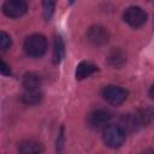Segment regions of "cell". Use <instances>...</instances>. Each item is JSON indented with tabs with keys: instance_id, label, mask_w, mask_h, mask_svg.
<instances>
[{
	"instance_id": "cell-17",
	"label": "cell",
	"mask_w": 154,
	"mask_h": 154,
	"mask_svg": "<svg viewBox=\"0 0 154 154\" xmlns=\"http://www.w3.org/2000/svg\"><path fill=\"white\" fill-rule=\"evenodd\" d=\"M0 71H1L2 75H11V70H10L8 65H7L4 60H1V67H0Z\"/></svg>"
},
{
	"instance_id": "cell-19",
	"label": "cell",
	"mask_w": 154,
	"mask_h": 154,
	"mask_svg": "<svg viewBox=\"0 0 154 154\" xmlns=\"http://www.w3.org/2000/svg\"><path fill=\"white\" fill-rule=\"evenodd\" d=\"M75 1H76V0H70V4H73Z\"/></svg>"
},
{
	"instance_id": "cell-4",
	"label": "cell",
	"mask_w": 154,
	"mask_h": 154,
	"mask_svg": "<svg viewBox=\"0 0 154 154\" xmlns=\"http://www.w3.org/2000/svg\"><path fill=\"white\" fill-rule=\"evenodd\" d=\"M124 20L132 28H140L147 22V13L138 6H130L124 12Z\"/></svg>"
},
{
	"instance_id": "cell-2",
	"label": "cell",
	"mask_w": 154,
	"mask_h": 154,
	"mask_svg": "<svg viewBox=\"0 0 154 154\" xmlns=\"http://www.w3.org/2000/svg\"><path fill=\"white\" fill-rule=\"evenodd\" d=\"M103 142L107 147L118 148L125 141V130L120 125H107L103 129Z\"/></svg>"
},
{
	"instance_id": "cell-12",
	"label": "cell",
	"mask_w": 154,
	"mask_h": 154,
	"mask_svg": "<svg viewBox=\"0 0 154 154\" xmlns=\"http://www.w3.org/2000/svg\"><path fill=\"white\" fill-rule=\"evenodd\" d=\"M22 100L26 105H37L42 100V94L38 91V89L25 90V93L22 96Z\"/></svg>"
},
{
	"instance_id": "cell-7",
	"label": "cell",
	"mask_w": 154,
	"mask_h": 154,
	"mask_svg": "<svg viewBox=\"0 0 154 154\" xmlns=\"http://www.w3.org/2000/svg\"><path fill=\"white\" fill-rule=\"evenodd\" d=\"M88 41L94 46H102L108 42V32L106 28L101 25H93L88 29L87 32Z\"/></svg>"
},
{
	"instance_id": "cell-6",
	"label": "cell",
	"mask_w": 154,
	"mask_h": 154,
	"mask_svg": "<svg viewBox=\"0 0 154 154\" xmlns=\"http://www.w3.org/2000/svg\"><path fill=\"white\" fill-rule=\"evenodd\" d=\"M112 118V114L106 109H95L88 116V124L93 129L105 128Z\"/></svg>"
},
{
	"instance_id": "cell-9",
	"label": "cell",
	"mask_w": 154,
	"mask_h": 154,
	"mask_svg": "<svg viewBox=\"0 0 154 154\" xmlns=\"http://www.w3.org/2000/svg\"><path fill=\"white\" fill-rule=\"evenodd\" d=\"M95 71H97V66L89 61H81L76 67V78L77 79H84L93 75Z\"/></svg>"
},
{
	"instance_id": "cell-5",
	"label": "cell",
	"mask_w": 154,
	"mask_h": 154,
	"mask_svg": "<svg viewBox=\"0 0 154 154\" xmlns=\"http://www.w3.org/2000/svg\"><path fill=\"white\" fill-rule=\"evenodd\" d=\"M28 6L24 0H6L2 5V12L10 18H19L26 13Z\"/></svg>"
},
{
	"instance_id": "cell-11",
	"label": "cell",
	"mask_w": 154,
	"mask_h": 154,
	"mask_svg": "<svg viewBox=\"0 0 154 154\" xmlns=\"http://www.w3.org/2000/svg\"><path fill=\"white\" fill-rule=\"evenodd\" d=\"M65 54V46H64V41L59 35L54 36L53 40V63L54 64H59L61 61V59L64 58Z\"/></svg>"
},
{
	"instance_id": "cell-14",
	"label": "cell",
	"mask_w": 154,
	"mask_h": 154,
	"mask_svg": "<svg viewBox=\"0 0 154 154\" xmlns=\"http://www.w3.org/2000/svg\"><path fill=\"white\" fill-rule=\"evenodd\" d=\"M57 0H42V6H43V17L46 20H49L54 13Z\"/></svg>"
},
{
	"instance_id": "cell-3",
	"label": "cell",
	"mask_w": 154,
	"mask_h": 154,
	"mask_svg": "<svg viewBox=\"0 0 154 154\" xmlns=\"http://www.w3.org/2000/svg\"><path fill=\"white\" fill-rule=\"evenodd\" d=\"M102 96L108 103L113 106H118L126 100L128 90H125L119 85H107L102 90Z\"/></svg>"
},
{
	"instance_id": "cell-16",
	"label": "cell",
	"mask_w": 154,
	"mask_h": 154,
	"mask_svg": "<svg viewBox=\"0 0 154 154\" xmlns=\"http://www.w3.org/2000/svg\"><path fill=\"white\" fill-rule=\"evenodd\" d=\"M63 143H64V128L60 129V134H59L58 140H57V150H58V152H61V149H63Z\"/></svg>"
},
{
	"instance_id": "cell-13",
	"label": "cell",
	"mask_w": 154,
	"mask_h": 154,
	"mask_svg": "<svg viewBox=\"0 0 154 154\" xmlns=\"http://www.w3.org/2000/svg\"><path fill=\"white\" fill-rule=\"evenodd\" d=\"M125 60H126L125 54H124L120 49H114V51H112L111 54H109V57H108L109 64H111L112 66H114V67L122 66V65L125 63Z\"/></svg>"
},
{
	"instance_id": "cell-1",
	"label": "cell",
	"mask_w": 154,
	"mask_h": 154,
	"mask_svg": "<svg viewBox=\"0 0 154 154\" xmlns=\"http://www.w3.org/2000/svg\"><path fill=\"white\" fill-rule=\"evenodd\" d=\"M23 48L29 57L38 58L43 55L47 49V40L41 34H32L25 38Z\"/></svg>"
},
{
	"instance_id": "cell-15",
	"label": "cell",
	"mask_w": 154,
	"mask_h": 154,
	"mask_svg": "<svg viewBox=\"0 0 154 154\" xmlns=\"http://www.w3.org/2000/svg\"><path fill=\"white\" fill-rule=\"evenodd\" d=\"M11 43H12V41H11L10 35H7L5 31H1L0 32V48H1V51L8 49L11 47Z\"/></svg>"
},
{
	"instance_id": "cell-18",
	"label": "cell",
	"mask_w": 154,
	"mask_h": 154,
	"mask_svg": "<svg viewBox=\"0 0 154 154\" xmlns=\"http://www.w3.org/2000/svg\"><path fill=\"white\" fill-rule=\"evenodd\" d=\"M148 94H149L150 99H153V100H154V84H152V87L149 88V91H148Z\"/></svg>"
},
{
	"instance_id": "cell-10",
	"label": "cell",
	"mask_w": 154,
	"mask_h": 154,
	"mask_svg": "<svg viewBox=\"0 0 154 154\" xmlns=\"http://www.w3.org/2000/svg\"><path fill=\"white\" fill-rule=\"evenodd\" d=\"M22 84L25 88V90H34V89H38L41 85V77L37 73L34 72H26L23 76L22 79Z\"/></svg>"
},
{
	"instance_id": "cell-8",
	"label": "cell",
	"mask_w": 154,
	"mask_h": 154,
	"mask_svg": "<svg viewBox=\"0 0 154 154\" xmlns=\"http://www.w3.org/2000/svg\"><path fill=\"white\" fill-rule=\"evenodd\" d=\"M42 150H43L42 144L34 140L22 141L18 144V152L23 154H37V153H41Z\"/></svg>"
}]
</instances>
